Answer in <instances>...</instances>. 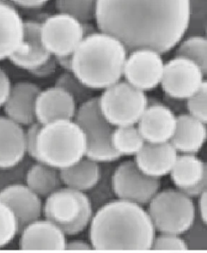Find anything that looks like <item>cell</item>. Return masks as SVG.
Returning a JSON list of instances; mask_svg holds the SVG:
<instances>
[{
    "mask_svg": "<svg viewBox=\"0 0 207 253\" xmlns=\"http://www.w3.org/2000/svg\"><path fill=\"white\" fill-rule=\"evenodd\" d=\"M11 86L9 76L2 67H0V109L2 108L9 96Z\"/></svg>",
    "mask_w": 207,
    "mask_h": 253,
    "instance_id": "f35d334b",
    "label": "cell"
},
{
    "mask_svg": "<svg viewBox=\"0 0 207 253\" xmlns=\"http://www.w3.org/2000/svg\"><path fill=\"white\" fill-rule=\"evenodd\" d=\"M86 155V138L73 119L41 125L36 146L35 161L58 170L75 165Z\"/></svg>",
    "mask_w": 207,
    "mask_h": 253,
    "instance_id": "277c9868",
    "label": "cell"
},
{
    "mask_svg": "<svg viewBox=\"0 0 207 253\" xmlns=\"http://www.w3.org/2000/svg\"><path fill=\"white\" fill-rule=\"evenodd\" d=\"M181 236L187 245L188 250L207 251V223L203 222L198 215L191 227L185 233L182 234Z\"/></svg>",
    "mask_w": 207,
    "mask_h": 253,
    "instance_id": "1f68e13d",
    "label": "cell"
},
{
    "mask_svg": "<svg viewBox=\"0 0 207 253\" xmlns=\"http://www.w3.org/2000/svg\"><path fill=\"white\" fill-rule=\"evenodd\" d=\"M74 119L84 133L85 157L100 164L114 163L120 159L111 144L112 133L115 127L100 111L98 97L94 96L79 105Z\"/></svg>",
    "mask_w": 207,
    "mask_h": 253,
    "instance_id": "52a82bcc",
    "label": "cell"
},
{
    "mask_svg": "<svg viewBox=\"0 0 207 253\" xmlns=\"http://www.w3.org/2000/svg\"><path fill=\"white\" fill-rule=\"evenodd\" d=\"M207 191V179L201 181L199 184H197L195 186L192 187L190 189H185L183 193L186 194L188 197L194 199V198H198L199 196L202 195L203 193Z\"/></svg>",
    "mask_w": 207,
    "mask_h": 253,
    "instance_id": "60d3db41",
    "label": "cell"
},
{
    "mask_svg": "<svg viewBox=\"0 0 207 253\" xmlns=\"http://www.w3.org/2000/svg\"><path fill=\"white\" fill-rule=\"evenodd\" d=\"M147 212L156 232L180 236L197 217L193 199L177 189L160 190L147 204Z\"/></svg>",
    "mask_w": 207,
    "mask_h": 253,
    "instance_id": "8992f818",
    "label": "cell"
},
{
    "mask_svg": "<svg viewBox=\"0 0 207 253\" xmlns=\"http://www.w3.org/2000/svg\"><path fill=\"white\" fill-rule=\"evenodd\" d=\"M25 184L41 198H46L63 187L60 170L38 161L29 166Z\"/></svg>",
    "mask_w": 207,
    "mask_h": 253,
    "instance_id": "d4e9b609",
    "label": "cell"
},
{
    "mask_svg": "<svg viewBox=\"0 0 207 253\" xmlns=\"http://www.w3.org/2000/svg\"><path fill=\"white\" fill-rule=\"evenodd\" d=\"M26 156L22 126L6 116H0V169L16 166Z\"/></svg>",
    "mask_w": 207,
    "mask_h": 253,
    "instance_id": "44dd1931",
    "label": "cell"
},
{
    "mask_svg": "<svg viewBox=\"0 0 207 253\" xmlns=\"http://www.w3.org/2000/svg\"><path fill=\"white\" fill-rule=\"evenodd\" d=\"M128 53L123 76L127 83L144 92L161 85L165 67L161 53L146 48Z\"/></svg>",
    "mask_w": 207,
    "mask_h": 253,
    "instance_id": "7c38bea8",
    "label": "cell"
},
{
    "mask_svg": "<svg viewBox=\"0 0 207 253\" xmlns=\"http://www.w3.org/2000/svg\"><path fill=\"white\" fill-rule=\"evenodd\" d=\"M78 105L64 89L54 87L41 90L35 103V118L41 125L62 119H74Z\"/></svg>",
    "mask_w": 207,
    "mask_h": 253,
    "instance_id": "2e32d148",
    "label": "cell"
},
{
    "mask_svg": "<svg viewBox=\"0 0 207 253\" xmlns=\"http://www.w3.org/2000/svg\"><path fill=\"white\" fill-rule=\"evenodd\" d=\"M25 34V20L11 2L0 1V62L17 51Z\"/></svg>",
    "mask_w": 207,
    "mask_h": 253,
    "instance_id": "ffe728a7",
    "label": "cell"
},
{
    "mask_svg": "<svg viewBox=\"0 0 207 253\" xmlns=\"http://www.w3.org/2000/svg\"><path fill=\"white\" fill-rule=\"evenodd\" d=\"M54 58L57 64L64 69L65 71H72V54L56 56Z\"/></svg>",
    "mask_w": 207,
    "mask_h": 253,
    "instance_id": "ee69618b",
    "label": "cell"
},
{
    "mask_svg": "<svg viewBox=\"0 0 207 253\" xmlns=\"http://www.w3.org/2000/svg\"><path fill=\"white\" fill-rule=\"evenodd\" d=\"M41 125L38 122H34L28 126V129L25 130V149L26 155L33 160L36 159L37 139Z\"/></svg>",
    "mask_w": 207,
    "mask_h": 253,
    "instance_id": "8d00e7d4",
    "label": "cell"
},
{
    "mask_svg": "<svg viewBox=\"0 0 207 253\" xmlns=\"http://www.w3.org/2000/svg\"><path fill=\"white\" fill-rule=\"evenodd\" d=\"M67 250H69V251H80V250L89 251V250H93V248L90 243L86 242L84 240H72L70 242L67 241L66 251Z\"/></svg>",
    "mask_w": 207,
    "mask_h": 253,
    "instance_id": "b9f144b4",
    "label": "cell"
},
{
    "mask_svg": "<svg viewBox=\"0 0 207 253\" xmlns=\"http://www.w3.org/2000/svg\"><path fill=\"white\" fill-rule=\"evenodd\" d=\"M136 126L146 142H170L176 129V116L167 105L149 102Z\"/></svg>",
    "mask_w": 207,
    "mask_h": 253,
    "instance_id": "5bb4252c",
    "label": "cell"
},
{
    "mask_svg": "<svg viewBox=\"0 0 207 253\" xmlns=\"http://www.w3.org/2000/svg\"><path fill=\"white\" fill-rule=\"evenodd\" d=\"M19 224L13 211L0 201V249L10 245L19 235Z\"/></svg>",
    "mask_w": 207,
    "mask_h": 253,
    "instance_id": "4dcf8cb0",
    "label": "cell"
},
{
    "mask_svg": "<svg viewBox=\"0 0 207 253\" xmlns=\"http://www.w3.org/2000/svg\"><path fill=\"white\" fill-rule=\"evenodd\" d=\"M63 186L87 193L96 186L101 175V164L83 157L67 169L60 170Z\"/></svg>",
    "mask_w": 207,
    "mask_h": 253,
    "instance_id": "cb8c5ba5",
    "label": "cell"
},
{
    "mask_svg": "<svg viewBox=\"0 0 207 253\" xmlns=\"http://www.w3.org/2000/svg\"><path fill=\"white\" fill-rule=\"evenodd\" d=\"M115 198L146 206L161 189V179L145 175L134 160H126L115 167L112 173Z\"/></svg>",
    "mask_w": 207,
    "mask_h": 253,
    "instance_id": "9c48e42d",
    "label": "cell"
},
{
    "mask_svg": "<svg viewBox=\"0 0 207 253\" xmlns=\"http://www.w3.org/2000/svg\"><path fill=\"white\" fill-rule=\"evenodd\" d=\"M171 142L148 143L134 156V163L145 175L153 178L167 176L171 172L178 156Z\"/></svg>",
    "mask_w": 207,
    "mask_h": 253,
    "instance_id": "e0dca14e",
    "label": "cell"
},
{
    "mask_svg": "<svg viewBox=\"0 0 207 253\" xmlns=\"http://www.w3.org/2000/svg\"><path fill=\"white\" fill-rule=\"evenodd\" d=\"M207 191L198 197V207H196L197 215L205 223L207 222Z\"/></svg>",
    "mask_w": 207,
    "mask_h": 253,
    "instance_id": "7bdbcfd3",
    "label": "cell"
},
{
    "mask_svg": "<svg viewBox=\"0 0 207 253\" xmlns=\"http://www.w3.org/2000/svg\"><path fill=\"white\" fill-rule=\"evenodd\" d=\"M145 142L136 125L115 127L112 133V147L120 157L135 156Z\"/></svg>",
    "mask_w": 207,
    "mask_h": 253,
    "instance_id": "484cf974",
    "label": "cell"
},
{
    "mask_svg": "<svg viewBox=\"0 0 207 253\" xmlns=\"http://www.w3.org/2000/svg\"><path fill=\"white\" fill-rule=\"evenodd\" d=\"M94 209L87 193L62 187L45 198L42 215L58 226L67 236H75L87 229Z\"/></svg>",
    "mask_w": 207,
    "mask_h": 253,
    "instance_id": "5b68a950",
    "label": "cell"
},
{
    "mask_svg": "<svg viewBox=\"0 0 207 253\" xmlns=\"http://www.w3.org/2000/svg\"><path fill=\"white\" fill-rule=\"evenodd\" d=\"M57 66L58 64L56 62L55 58L54 56H51L49 60H47L44 64L41 65L36 69L29 71V73L38 78H47L55 73Z\"/></svg>",
    "mask_w": 207,
    "mask_h": 253,
    "instance_id": "74e56055",
    "label": "cell"
},
{
    "mask_svg": "<svg viewBox=\"0 0 207 253\" xmlns=\"http://www.w3.org/2000/svg\"><path fill=\"white\" fill-rule=\"evenodd\" d=\"M19 249L24 251H66V234L48 219L30 222L20 231Z\"/></svg>",
    "mask_w": 207,
    "mask_h": 253,
    "instance_id": "4fadbf2b",
    "label": "cell"
},
{
    "mask_svg": "<svg viewBox=\"0 0 207 253\" xmlns=\"http://www.w3.org/2000/svg\"><path fill=\"white\" fill-rule=\"evenodd\" d=\"M207 139V123L189 114L176 116V129L171 145L179 154H198Z\"/></svg>",
    "mask_w": 207,
    "mask_h": 253,
    "instance_id": "7402d4cb",
    "label": "cell"
},
{
    "mask_svg": "<svg viewBox=\"0 0 207 253\" xmlns=\"http://www.w3.org/2000/svg\"><path fill=\"white\" fill-rule=\"evenodd\" d=\"M207 0H189L188 32L192 35L205 36ZM191 36V35H190Z\"/></svg>",
    "mask_w": 207,
    "mask_h": 253,
    "instance_id": "d6a6232c",
    "label": "cell"
},
{
    "mask_svg": "<svg viewBox=\"0 0 207 253\" xmlns=\"http://www.w3.org/2000/svg\"><path fill=\"white\" fill-rule=\"evenodd\" d=\"M84 37V25L67 14L58 12L41 23L43 44L54 57L73 54Z\"/></svg>",
    "mask_w": 207,
    "mask_h": 253,
    "instance_id": "30bf717a",
    "label": "cell"
},
{
    "mask_svg": "<svg viewBox=\"0 0 207 253\" xmlns=\"http://www.w3.org/2000/svg\"><path fill=\"white\" fill-rule=\"evenodd\" d=\"M95 20L128 52L146 48L165 54L187 34L189 0H97Z\"/></svg>",
    "mask_w": 207,
    "mask_h": 253,
    "instance_id": "6da1fadb",
    "label": "cell"
},
{
    "mask_svg": "<svg viewBox=\"0 0 207 253\" xmlns=\"http://www.w3.org/2000/svg\"><path fill=\"white\" fill-rule=\"evenodd\" d=\"M87 229L93 250L100 252L150 251L156 235L143 206L118 198L94 211Z\"/></svg>",
    "mask_w": 207,
    "mask_h": 253,
    "instance_id": "7a4b0ae2",
    "label": "cell"
},
{
    "mask_svg": "<svg viewBox=\"0 0 207 253\" xmlns=\"http://www.w3.org/2000/svg\"><path fill=\"white\" fill-rule=\"evenodd\" d=\"M55 86L67 91L78 106L94 97V90L85 86L72 71H65L61 74L56 80Z\"/></svg>",
    "mask_w": 207,
    "mask_h": 253,
    "instance_id": "f546056e",
    "label": "cell"
},
{
    "mask_svg": "<svg viewBox=\"0 0 207 253\" xmlns=\"http://www.w3.org/2000/svg\"><path fill=\"white\" fill-rule=\"evenodd\" d=\"M129 52L120 41L103 32L85 36L72 54V72L92 90L120 81Z\"/></svg>",
    "mask_w": 207,
    "mask_h": 253,
    "instance_id": "3957f363",
    "label": "cell"
},
{
    "mask_svg": "<svg viewBox=\"0 0 207 253\" xmlns=\"http://www.w3.org/2000/svg\"><path fill=\"white\" fill-rule=\"evenodd\" d=\"M50 57L41 38V23L34 20L25 21L22 43L8 60L15 67L29 72L44 64Z\"/></svg>",
    "mask_w": 207,
    "mask_h": 253,
    "instance_id": "d6986e66",
    "label": "cell"
},
{
    "mask_svg": "<svg viewBox=\"0 0 207 253\" xmlns=\"http://www.w3.org/2000/svg\"><path fill=\"white\" fill-rule=\"evenodd\" d=\"M103 115L114 127L135 126L148 105L146 92L120 80L98 97Z\"/></svg>",
    "mask_w": 207,
    "mask_h": 253,
    "instance_id": "ba28073f",
    "label": "cell"
},
{
    "mask_svg": "<svg viewBox=\"0 0 207 253\" xmlns=\"http://www.w3.org/2000/svg\"><path fill=\"white\" fill-rule=\"evenodd\" d=\"M0 201L13 211L19 224V233L30 222L42 216L43 202L25 183L10 184L0 189Z\"/></svg>",
    "mask_w": 207,
    "mask_h": 253,
    "instance_id": "9a60e30c",
    "label": "cell"
},
{
    "mask_svg": "<svg viewBox=\"0 0 207 253\" xmlns=\"http://www.w3.org/2000/svg\"><path fill=\"white\" fill-rule=\"evenodd\" d=\"M205 76L195 62L175 56L165 63L161 86L168 97L186 100L202 87Z\"/></svg>",
    "mask_w": 207,
    "mask_h": 253,
    "instance_id": "8fae6325",
    "label": "cell"
},
{
    "mask_svg": "<svg viewBox=\"0 0 207 253\" xmlns=\"http://www.w3.org/2000/svg\"><path fill=\"white\" fill-rule=\"evenodd\" d=\"M97 0H55V7L61 13L67 14L88 24L95 20Z\"/></svg>",
    "mask_w": 207,
    "mask_h": 253,
    "instance_id": "83f0119b",
    "label": "cell"
},
{
    "mask_svg": "<svg viewBox=\"0 0 207 253\" xmlns=\"http://www.w3.org/2000/svg\"><path fill=\"white\" fill-rule=\"evenodd\" d=\"M185 106L189 115L202 121L207 122V83H203L202 87L198 89L193 96L185 100Z\"/></svg>",
    "mask_w": 207,
    "mask_h": 253,
    "instance_id": "836d02e7",
    "label": "cell"
},
{
    "mask_svg": "<svg viewBox=\"0 0 207 253\" xmlns=\"http://www.w3.org/2000/svg\"><path fill=\"white\" fill-rule=\"evenodd\" d=\"M0 1H5V2H9V1H8V0H0Z\"/></svg>",
    "mask_w": 207,
    "mask_h": 253,
    "instance_id": "f6af8a7d",
    "label": "cell"
},
{
    "mask_svg": "<svg viewBox=\"0 0 207 253\" xmlns=\"http://www.w3.org/2000/svg\"><path fill=\"white\" fill-rule=\"evenodd\" d=\"M155 251H188L182 236L176 234L160 233L155 236L152 245Z\"/></svg>",
    "mask_w": 207,
    "mask_h": 253,
    "instance_id": "d590c367",
    "label": "cell"
},
{
    "mask_svg": "<svg viewBox=\"0 0 207 253\" xmlns=\"http://www.w3.org/2000/svg\"><path fill=\"white\" fill-rule=\"evenodd\" d=\"M112 164L113 163L103 164L105 169H103L101 165V175L98 183L93 189L87 192L89 193L87 196L91 201L94 211L102 207L103 205L114 200L115 198L112 187V173L114 169L112 168Z\"/></svg>",
    "mask_w": 207,
    "mask_h": 253,
    "instance_id": "f1b7e54d",
    "label": "cell"
},
{
    "mask_svg": "<svg viewBox=\"0 0 207 253\" xmlns=\"http://www.w3.org/2000/svg\"><path fill=\"white\" fill-rule=\"evenodd\" d=\"M41 90L36 84L27 81L12 85L9 96L2 106L5 116L22 126L36 122L35 103Z\"/></svg>",
    "mask_w": 207,
    "mask_h": 253,
    "instance_id": "ac0fdd59",
    "label": "cell"
},
{
    "mask_svg": "<svg viewBox=\"0 0 207 253\" xmlns=\"http://www.w3.org/2000/svg\"><path fill=\"white\" fill-rule=\"evenodd\" d=\"M169 175L176 189L184 191L207 179V165L195 154H178Z\"/></svg>",
    "mask_w": 207,
    "mask_h": 253,
    "instance_id": "603a6c76",
    "label": "cell"
},
{
    "mask_svg": "<svg viewBox=\"0 0 207 253\" xmlns=\"http://www.w3.org/2000/svg\"><path fill=\"white\" fill-rule=\"evenodd\" d=\"M30 157H25L24 160L9 169H0V189L10 184L25 183V175L29 166L33 164Z\"/></svg>",
    "mask_w": 207,
    "mask_h": 253,
    "instance_id": "e575fe53",
    "label": "cell"
},
{
    "mask_svg": "<svg viewBox=\"0 0 207 253\" xmlns=\"http://www.w3.org/2000/svg\"><path fill=\"white\" fill-rule=\"evenodd\" d=\"M14 6L24 8H38L46 4L49 0H8Z\"/></svg>",
    "mask_w": 207,
    "mask_h": 253,
    "instance_id": "ab89813d",
    "label": "cell"
},
{
    "mask_svg": "<svg viewBox=\"0 0 207 253\" xmlns=\"http://www.w3.org/2000/svg\"><path fill=\"white\" fill-rule=\"evenodd\" d=\"M176 56L184 57L198 64L207 73V40L205 36H189L177 44Z\"/></svg>",
    "mask_w": 207,
    "mask_h": 253,
    "instance_id": "4316f807",
    "label": "cell"
}]
</instances>
